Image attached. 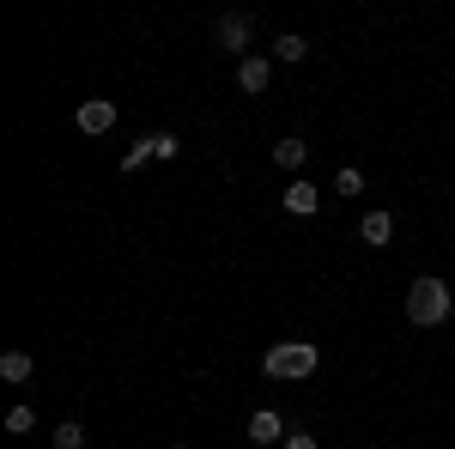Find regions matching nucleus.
Masks as SVG:
<instances>
[{
    "label": "nucleus",
    "instance_id": "5",
    "mask_svg": "<svg viewBox=\"0 0 455 449\" xmlns=\"http://www.w3.org/2000/svg\"><path fill=\"white\" fill-rule=\"evenodd\" d=\"M267 79H274V55H243V61H237V85H243L249 98H261Z\"/></svg>",
    "mask_w": 455,
    "mask_h": 449
},
{
    "label": "nucleus",
    "instance_id": "1",
    "mask_svg": "<svg viewBox=\"0 0 455 449\" xmlns=\"http://www.w3.org/2000/svg\"><path fill=\"white\" fill-rule=\"evenodd\" d=\"M450 310H455V298L437 274H419L407 285V322L413 328H437V322H450Z\"/></svg>",
    "mask_w": 455,
    "mask_h": 449
},
{
    "label": "nucleus",
    "instance_id": "3",
    "mask_svg": "<svg viewBox=\"0 0 455 449\" xmlns=\"http://www.w3.org/2000/svg\"><path fill=\"white\" fill-rule=\"evenodd\" d=\"M73 122H79V134H109L116 128V104L109 98H85V104L73 109Z\"/></svg>",
    "mask_w": 455,
    "mask_h": 449
},
{
    "label": "nucleus",
    "instance_id": "17",
    "mask_svg": "<svg viewBox=\"0 0 455 449\" xmlns=\"http://www.w3.org/2000/svg\"><path fill=\"white\" fill-rule=\"evenodd\" d=\"M285 449H322V444H315L310 431H285Z\"/></svg>",
    "mask_w": 455,
    "mask_h": 449
},
{
    "label": "nucleus",
    "instance_id": "13",
    "mask_svg": "<svg viewBox=\"0 0 455 449\" xmlns=\"http://www.w3.org/2000/svg\"><path fill=\"white\" fill-rule=\"evenodd\" d=\"M146 158H152V140H134V146L122 152V171L134 176V171H140V164H146Z\"/></svg>",
    "mask_w": 455,
    "mask_h": 449
},
{
    "label": "nucleus",
    "instance_id": "9",
    "mask_svg": "<svg viewBox=\"0 0 455 449\" xmlns=\"http://www.w3.org/2000/svg\"><path fill=\"white\" fill-rule=\"evenodd\" d=\"M304 158H310V146H304V140H280V146H274V164H280V171H298Z\"/></svg>",
    "mask_w": 455,
    "mask_h": 449
},
{
    "label": "nucleus",
    "instance_id": "14",
    "mask_svg": "<svg viewBox=\"0 0 455 449\" xmlns=\"http://www.w3.org/2000/svg\"><path fill=\"white\" fill-rule=\"evenodd\" d=\"M146 140H152V158H176V152H182L176 134H146Z\"/></svg>",
    "mask_w": 455,
    "mask_h": 449
},
{
    "label": "nucleus",
    "instance_id": "4",
    "mask_svg": "<svg viewBox=\"0 0 455 449\" xmlns=\"http://www.w3.org/2000/svg\"><path fill=\"white\" fill-rule=\"evenodd\" d=\"M249 36H255V19H249V12H225V19H219V49L243 55V49H249Z\"/></svg>",
    "mask_w": 455,
    "mask_h": 449
},
{
    "label": "nucleus",
    "instance_id": "7",
    "mask_svg": "<svg viewBox=\"0 0 455 449\" xmlns=\"http://www.w3.org/2000/svg\"><path fill=\"white\" fill-rule=\"evenodd\" d=\"M358 237L371 243V249H388V237H395V212H364V219H358Z\"/></svg>",
    "mask_w": 455,
    "mask_h": 449
},
{
    "label": "nucleus",
    "instance_id": "11",
    "mask_svg": "<svg viewBox=\"0 0 455 449\" xmlns=\"http://www.w3.org/2000/svg\"><path fill=\"white\" fill-rule=\"evenodd\" d=\"M304 55H310V43H304L298 31H285L280 43H274V61H285V68H291V61H304Z\"/></svg>",
    "mask_w": 455,
    "mask_h": 449
},
{
    "label": "nucleus",
    "instance_id": "12",
    "mask_svg": "<svg viewBox=\"0 0 455 449\" xmlns=\"http://www.w3.org/2000/svg\"><path fill=\"white\" fill-rule=\"evenodd\" d=\"M49 449H85V425H55V437H49Z\"/></svg>",
    "mask_w": 455,
    "mask_h": 449
},
{
    "label": "nucleus",
    "instance_id": "16",
    "mask_svg": "<svg viewBox=\"0 0 455 449\" xmlns=\"http://www.w3.org/2000/svg\"><path fill=\"white\" fill-rule=\"evenodd\" d=\"M31 425H36L31 407H6V431H31Z\"/></svg>",
    "mask_w": 455,
    "mask_h": 449
},
{
    "label": "nucleus",
    "instance_id": "10",
    "mask_svg": "<svg viewBox=\"0 0 455 449\" xmlns=\"http://www.w3.org/2000/svg\"><path fill=\"white\" fill-rule=\"evenodd\" d=\"M31 371H36L31 352H6V358H0V377L6 382H31Z\"/></svg>",
    "mask_w": 455,
    "mask_h": 449
},
{
    "label": "nucleus",
    "instance_id": "2",
    "mask_svg": "<svg viewBox=\"0 0 455 449\" xmlns=\"http://www.w3.org/2000/svg\"><path fill=\"white\" fill-rule=\"evenodd\" d=\"M315 365H322L315 341H280V346L261 352V371L274 382H304V377H315Z\"/></svg>",
    "mask_w": 455,
    "mask_h": 449
},
{
    "label": "nucleus",
    "instance_id": "6",
    "mask_svg": "<svg viewBox=\"0 0 455 449\" xmlns=\"http://www.w3.org/2000/svg\"><path fill=\"white\" fill-rule=\"evenodd\" d=\"M315 207H322V188H315V182H304V176L285 182V212H291V219H310Z\"/></svg>",
    "mask_w": 455,
    "mask_h": 449
},
{
    "label": "nucleus",
    "instance_id": "18",
    "mask_svg": "<svg viewBox=\"0 0 455 449\" xmlns=\"http://www.w3.org/2000/svg\"><path fill=\"white\" fill-rule=\"evenodd\" d=\"M171 449H188V444H171Z\"/></svg>",
    "mask_w": 455,
    "mask_h": 449
},
{
    "label": "nucleus",
    "instance_id": "8",
    "mask_svg": "<svg viewBox=\"0 0 455 449\" xmlns=\"http://www.w3.org/2000/svg\"><path fill=\"white\" fill-rule=\"evenodd\" d=\"M249 444H285V425L274 407H261V413L249 419Z\"/></svg>",
    "mask_w": 455,
    "mask_h": 449
},
{
    "label": "nucleus",
    "instance_id": "15",
    "mask_svg": "<svg viewBox=\"0 0 455 449\" xmlns=\"http://www.w3.org/2000/svg\"><path fill=\"white\" fill-rule=\"evenodd\" d=\"M334 188H340V195H364V171H352V164H347V171L334 176Z\"/></svg>",
    "mask_w": 455,
    "mask_h": 449
}]
</instances>
